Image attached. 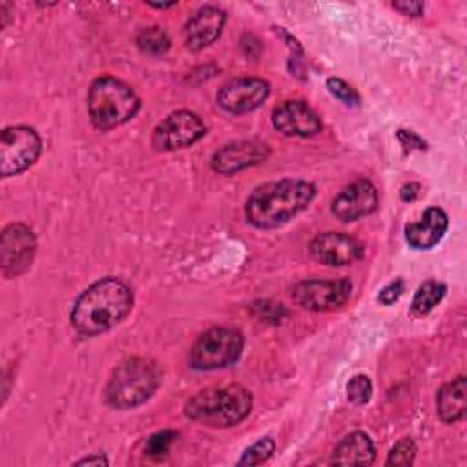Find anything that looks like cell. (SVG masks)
Returning <instances> with one entry per match:
<instances>
[{"instance_id":"obj_2","label":"cell","mask_w":467,"mask_h":467,"mask_svg":"<svg viewBox=\"0 0 467 467\" xmlns=\"http://www.w3.org/2000/svg\"><path fill=\"white\" fill-rule=\"evenodd\" d=\"M316 195L312 182L281 179L257 186L244 204L246 221L255 228H277L303 212Z\"/></svg>"},{"instance_id":"obj_1","label":"cell","mask_w":467,"mask_h":467,"mask_svg":"<svg viewBox=\"0 0 467 467\" xmlns=\"http://www.w3.org/2000/svg\"><path fill=\"white\" fill-rule=\"evenodd\" d=\"M133 306L131 288L119 277H102L73 303L71 327L80 336H99L119 325Z\"/></svg>"},{"instance_id":"obj_14","label":"cell","mask_w":467,"mask_h":467,"mask_svg":"<svg viewBox=\"0 0 467 467\" xmlns=\"http://www.w3.org/2000/svg\"><path fill=\"white\" fill-rule=\"evenodd\" d=\"M272 124L286 137H312L321 131V119L303 100H285L275 106Z\"/></svg>"},{"instance_id":"obj_22","label":"cell","mask_w":467,"mask_h":467,"mask_svg":"<svg viewBox=\"0 0 467 467\" xmlns=\"http://www.w3.org/2000/svg\"><path fill=\"white\" fill-rule=\"evenodd\" d=\"M274 451H275V441L270 436H265L243 452L237 465H259V463L266 462Z\"/></svg>"},{"instance_id":"obj_31","label":"cell","mask_w":467,"mask_h":467,"mask_svg":"<svg viewBox=\"0 0 467 467\" xmlns=\"http://www.w3.org/2000/svg\"><path fill=\"white\" fill-rule=\"evenodd\" d=\"M77 465H108V460L102 454H93L78 460Z\"/></svg>"},{"instance_id":"obj_21","label":"cell","mask_w":467,"mask_h":467,"mask_svg":"<svg viewBox=\"0 0 467 467\" xmlns=\"http://www.w3.org/2000/svg\"><path fill=\"white\" fill-rule=\"evenodd\" d=\"M137 46L144 53L162 55L170 49V38L162 27L150 26V27H142L137 33Z\"/></svg>"},{"instance_id":"obj_8","label":"cell","mask_w":467,"mask_h":467,"mask_svg":"<svg viewBox=\"0 0 467 467\" xmlns=\"http://www.w3.org/2000/svg\"><path fill=\"white\" fill-rule=\"evenodd\" d=\"M206 126L201 117L188 109H179L164 117L153 130L151 144L159 151H173L192 146L204 137Z\"/></svg>"},{"instance_id":"obj_29","label":"cell","mask_w":467,"mask_h":467,"mask_svg":"<svg viewBox=\"0 0 467 467\" xmlns=\"http://www.w3.org/2000/svg\"><path fill=\"white\" fill-rule=\"evenodd\" d=\"M392 7L398 9L401 15H407V16H421L423 9H425L421 2H409V0L392 2Z\"/></svg>"},{"instance_id":"obj_24","label":"cell","mask_w":467,"mask_h":467,"mask_svg":"<svg viewBox=\"0 0 467 467\" xmlns=\"http://www.w3.org/2000/svg\"><path fill=\"white\" fill-rule=\"evenodd\" d=\"M414 458H416V443L407 436L394 443V447L389 451L385 463L396 465V467H405V465H412Z\"/></svg>"},{"instance_id":"obj_16","label":"cell","mask_w":467,"mask_h":467,"mask_svg":"<svg viewBox=\"0 0 467 467\" xmlns=\"http://www.w3.org/2000/svg\"><path fill=\"white\" fill-rule=\"evenodd\" d=\"M226 22V13L217 5L199 7L184 26V42L192 51H201L213 44Z\"/></svg>"},{"instance_id":"obj_3","label":"cell","mask_w":467,"mask_h":467,"mask_svg":"<svg viewBox=\"0 0 467 467\" xmlns=\"http://www.w3.org/2000/svg\"><path fill=\"white\" fill-rule=\"evenodd\" d=\"M250 410L252 394L235 383L199 390L186 401L184 407L190 420L213 429L237 425L250 414Z\"/></svg>"},{"instance_id":"obj_5","label":"cell","mask_w":467,"mask_h":467,"mask_svg":"<svg viewBox=\"0 0 467 467\" xmlns=\"http://www.w3.org/2000/svg\"><path fill=\"white\" fill-rule=\"evenodd\" d=\"M140 99L122 80L104 75L99 77L88 93V111L95 128L106 131L117 128L137 115Z\"/></svg>"},{"instance_id":"obj_26","label":"cell","mask_w":467,"mask_h":467,"mask_svg":"<svg viewBox=\"0 0 467 467\" xmlns=\"http://www.w3.org/2000/svg\"><path fill=\"white\" fill-rule=\"evenodd\" d=\"M327 88H328V91H330L337 100H341L345 106H358V104H359V95H358L356 89H354L350 84H347L345 80L336 78V77H330V78L327 80Z\"/></svg>"},{"instance_id":"obj_15","label":"cell","mask_w":467,"mask_h":467,"mask_svg":"<svg viewBox=\"0 0 467 467\" xmlns=\"http://www.w3.org/2000/svg\"><path fill=\"white\" fill-rule=\"evenodd\" d=\"M378 208V192L368 179H358L345 186L332 201V213L348 223L372 213Z\"/></svg>"},{"instance_id":"obj_30","label":"cell","mask_w":467,"mask_h":467,"mask_svg":"<svg viewBox=\"0 0 467 467\" xmlns=\"http://www.w3.org/2000/svg\"><path fill=\"white\" fill-rule=\"evenodd\" d=\"M418 193H420V184H416V182H409V184H405L401 190H400V197L403 199V201H414L416 197H418Z\"/></svg>"},{"instance_id":"obj_6","label":"cell","mask_w":467,"mask_h":467,"mask_svg":"<svg viewBox=\"0 0 467 467\" xmlns=\"http://www.w3.org/2000/svg\"><path fill=\"white\" fill-rule=\"evenodd\" d=\"M243 345L244 341L239 330L212 327L195 339L190 350V365L197 370L228 367L239 359Z\"/></svg>"},{"instance_id":"obj_18","label":"cell","mask_w":467,"mask_h":467,"mask_svg":"<svg viewBox=\"0 0 467 467\" xmlns=\"http://www.w3.org/2000/svg\"><path fill=\"white\" fill-rule=\"evenodd\" d=\"M376 458V449L367 432L354 431L343 436L334 447L332 465H370Z\"/></svg>"},{"instance_id":"obj_25","label":"cell","mask_w":467,"mask_h":467,"mask_svg":"<svg viewBox=\"0 0 467 467\" xmlns=\"http://www.w3.org/2000/svg\"><path fill=\"white\" fill-rule=\"evenodd\" d=\"M372 396V383L365 374H356L347 383V398L356 405L368 403Z\"/></svg>"},{"instance_id":"obj_11","label":"cell","mask_w":467,"mask_h":467,"mask_svg":"<svg viewBox=\"0 0 467 467\" xmlns=\"http://www.w3.org/2000/svg\"><path fill=\"white\" fill-rule=\"evenodd\" d=\"M270 93V84L257 77L228 80L217 93V102L228 113H248L259 108Z\"/></svg>"},{"instance_id":"obj_12","label":"cell","mask_w":467,"mask_h":467,"mask_svg":"<svg viewBox=\"0 0 467 467\" xmlns=\"http://www.w3.org/2000/svg\"><path fill=\"white\" fill-rule=\"evenodd\" d=\"M270 150L265 142L259 140H237L224 144L223 148L215 150L210 159V166L213 171L223 175L237 173L244 168L255 166L268 157Z\"/></svg>"},{"instance_id":"obj_33","label":"cell","mask_w":467,"mask_h":467,"mask_svg":"<svg viewBox=\"0 0 467 467\" xmlns=\"http://www.w3.org/2000/svg\"><path fill=\"white\" fill-rule=\"evenodd\" d=\"M151 7L155 9H168V7H173L177 2H168V4H155V2H148Z\"/></svg>"},{"instance_id":"obj_13","label":"cell","mask_w":467,"mask_h":467,"mask_svg":"<svg viewBox=\"0 0 467 467\" xmlns=\"http://www.w3.org/2000/svg\"><path fill=\"white\" fill-rule=\"evenodd\" d=\"M310 255L328 266H345L363 257V246L341 232H323L310 243Z\"/></svg>"},{"instance_id":"obj_7","label":"cell","mask_w":467,"mask_h":467,"mask_svg":"<svg viewBox=\"0 0 467 467\" xmlns=\"http://www.w3.org/2000/svg\"><path fill=\"white\" fill-rule=\"evenodd\" d=\"M40 135L29 126H9L0 137V173L13 177L27 170L40 155Z\"/></svg>"},{"instance_id":"obj_19","label":"cell","mask_w":467,"mask_h":467,"mask_svg":"<svg viewBox=\"0 0 467 467\" xmlns=\"http://www.w3.org/2000/svg\"><path fill=\"white\" fill-rule=\"evenodd\" d=\"M465 376H458L445 383L436 394V412L441 421L456 423L465 418Z\"/></svg>"},{"instance_id":"obj_32","label":"cell","mask_w":467,"mask_h":467,"mask_svg":"<svg viewBox=\"0 0 467 467\" xmlns=\"http://www.w3.org/2000/svg\"><path fill=\"white\" fill-rule=\"evenodd\" d=\"M9 9H13V5L9 2H2L0 4V13H2V27L7 26L9 22Z\"/></svg>"},{"instance_id":"obj_4","label":"cell","mask_w":467,"mask_h":467,"mask_svg":"<svg viewBox=\"0 0 467 467\" xmlns=\"http://www.w3.org/2000/svg\"><path fill=\"white\" fill-rule=\"evenodd\" d=\"M159 365L146 358H130L115 367L106 385V401L115 409H133L153 396L161 385Z\"/></svg>"},{"instance_id":"obj_20","label":"cell","mask_w":467,"mask_h":467,"mask_svg":"<svg viewBox=\"0 0 467 467\" xmlns=\"http://www.w3.org/2000/svg\"><path fill=\"white\" fill-rule=\"evenodd\" d=\"M447 286L441 281H425L423 285L418 286L412 297V312L416 316H427L443 297H445Z\"/></svg>"},{"instance_id":"obj_23","label":"cell","mask_w":467,"mask_h":467,"mask_svg":"<svg viewBox=\"0 0 467 467\" xmlns=\"http://www.w3.org/2000/svg\"><path fill=\"white\" fill-rule=\"evenodd\" d=\"M177 436H179L177 431H171V429H162L159 432H153L144 443V454L151 458L164 456L173 445V441L177 440Z\"/></svg>"},{"instance_id":"obj_10","label":"cell","mask_w":467,"mask_h":467,"mask_svg":"<svg viewBox=\"0 0 467 467\" xmlns=\"http://www.w3.org/2000/svg\"><path fill=\"white\" fill-rule=\"evenodd\" d=\"M36 252V237L33 230L24 223H11L0 235V265L5 277H16L24 274Z\"/></svg>"},{"instance_id":"obj_27","label":"cell","mask_w":467,"mask_h":467,"mask_svg":"<svg viewBox=\"0 0 467 467\" xmlns=\"http://www.w3.org/2000/svg\"><path fill=\"white\" fill-rule=\"evenodd\" d=\"M403 292V281L401 279H396L392 283H389L379 294H378V301L383 303V305H392L394 301L400 299Z\"/></svg>"},{"instance_id":"obj_28","label":"cell","mask_w":467,"mask_h":467,"mask_svg":"<svg viewBox=\"0 0 467 467\" xmlns=\"http://www.w3.org/2000/svg\"><path fill=\"white\" fill-rule=\"evenodd\" d=\"M396 137H398V140L401 142V146L405 150H425L427 148L425 142L414 131H410V130H400L396 133Z\"/></svg>"},{"instance_id":"obj_9","label":"cell","mask_w":467,"mask_h":467,"mask_svg":"<svg viewBox=\"0 0 467 467\" xmlns=\"http://www.w3.org/2000/svg\"><path fill=\"white\" fill-rule=\"evenodd\" d=\"M352 294V283L347 277L341 279H305L299 281L294 290V301L312 312H327L343 306Z\"/></svg>"},{"instance_id":"obj_17","label":"cell","mask_w":467,"mask_h":467,"mask_svg":"<svg viewBox=\"0 0 467 467\" xmlns=\"http://www.w3.org/2000/svg\"><path fill=\"white\" fill-rule=\"evenodd\" d=\"M447 226V213L438 206H431L423 212L420 221L405 224V241L416 250H429L441 241Z\"/></svg>"}]
</instances>
